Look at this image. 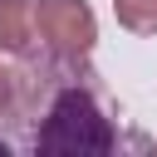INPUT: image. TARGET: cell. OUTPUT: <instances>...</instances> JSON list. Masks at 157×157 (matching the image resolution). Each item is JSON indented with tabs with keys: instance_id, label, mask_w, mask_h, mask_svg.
<instances>
[{
	"instance_id": "cell-1",
	"label": "cell",
	"mask_w": 157,
	"mask_h": 157,
	"mask_svg": "<svg viewBox=\"0 0 157 157\" xmlns=\"http://www.w3.org/2000/svg\"><path fill=\"white\" fill-rule=\"evenodd\" d=\"M113 147V128H108V118L93 108V98L88 93H78V88H69V93H59V103L49 108V123H44V132H39V152H108Z\"/></svg>"
},
{
	"instance_id": "cell-2",
	"label": "cell",
	"mask_w": 157,
	"mask_h": 157,
	"mask_svg": "<svg viewBox=\"0 0 157 157\" xmlns=\"http://www.w3.org/2000/svg\"><path fill=\"white\" fill-rule=\"evenodd\" d=\"M34 29L44 34L54 54H83L98 39L93 10L83 0H34Z\"/></svg>"
},
{
	"instance_id": "cell-3",
	"label": "cell",
	"mask_w": 157,
	"mask_h": 157,
	"mask_svg": "<svg viewBox=\"0 0 157 157\" xmlns=\"http://www.w3.org/2000/svg\"><path fill=\"white\" fill-rule=\"evenodd\" d=\"M34 39V0H0V49H25Z\"/></svg>"
},
{
	"instance_id": "cell-4",
	"label": "cell",
	"mask_w": 157,
	"mask_h": 157,
	"mask_svg": "<svg viewBox=\"0 0 157 157\" xmlns=\"http://www.w3.org/2000/svg\"><path fill=\"white\" fill-rule=\"evenodd\" d=\"M113 15L132 34H157V0H113Z\"/></svg>"
},
{
	"instance_id": "cell-5",
	"label": "cell",
	"mask_w": 157,
	"mask_h": 157,
	"mask_svg": "<svg viewBox=\"0 0 157 157\" xmlns=\"http://www.w3.org/2000/svg\"><path fill=\"white\" fill-rule=\"evenodd\" d=\"M5 103H10V74L0 69V108H5Z\"/></svg>"
}]
</instances>
